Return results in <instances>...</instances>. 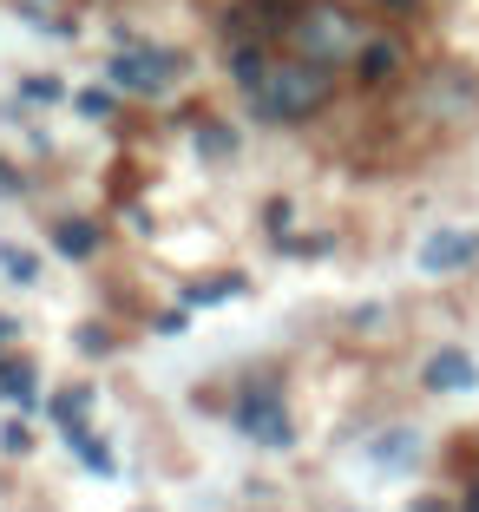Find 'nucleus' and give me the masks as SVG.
Masks as SVG:
<instances>
[{
    "label": "nucleus",
    "mask_w": 479,
    "mask_h": 512,
    "mask_svg": "<svg viewBox=\"0 0 479 512\" xmlns=\"http://www.w3.org/2000/svg\"><path fill=\"white\" fill-rule=\"evenodd\" d=\"M335 92V66H315V60H270V73H263V86L250 92V106L263 125H296L309 119V112L329 106Z\"/></svg>",
    "instance_id": "f257e3e1"
},
{
    "label": "nucleus",
    "mask_w": 479,
    "mask_h": 512,
    "mask_svg": "<svg viewBox=\"0 0 479 512\" xmlns=\"http://www.w3.org/2000/svg\"><path fill=\"white\" fill-rule=\"evenodd\" d=\"M289 40H296V60H315V66H348L361 53V27H355V14L348 7H309V14H296L289 20Z\"/></svg>",
    "instance_id": "f03ea898"
},
{
    "label": "nucleus",
    "mask_w": 479,
    "mask_h": 512,
    "mask_svg": "<svg viewBox=\"0 0 479 512\" xmlns=\"http://www.w3.org/2000/svg\"><path fill=\"white\" fill-rule=\"evenodd\" d=\"M184 73V53H171V46H125V53H112L105 60V79L119 92H145V99H158V92H171Z\"/></svg>",
    "instance_id": "7ed1b4c3"
},
{
    "label": "nucleus",
    "mask_w": 479,
    "mask_h": 512,
    "mask_svg": "<svg viewBox=\"0 0 479 512\" xmlns=\"http://www.w3.org/2000/svg\"><path fill=\"white\" fill-rule=\"evenodd\" d=\"M473 256H479V230L440 224V230H427V237H420L414 263H420V276H453V270H466Z\"/></svg>",
    "instance_id": "20e7f679"
},
{
    "label": "nucleus",
    "mask_w": 479,
    "mask_h": 512,
    "mask_svg": "<svg viewBox=\"0 0 479 512\" xmlns=\"http://www.w3.org/2000/svg\"><path fill=\"white\" fill-rule=\"evenodd\" d=\"M237 427H243V434L256 440V447H289V440H296V427H289L283 401H276L270 388L243 394V407H237Z\"/></svg>",
    "instance_id": "39448f33"
},
{
    "label": "nucleus",
    "mask_w": 479,
    "mask_h": 512,
    "mask_svg": "<svg viewBox=\"0 0 479 512\" xmlns=\"http://www.w3.org/2000/svg\"><path fill=\"white\" fill-rule=\"evenodd\" d=\"M420 381L434 394H466L479 381V362L466 355V348H440V355H427V368H420Z\"/></svg>",
    "instance_id": "423d86ee"
},
{
    "label": "nucleus",
    "mask_w": 479,
    "mask_h": 512,
    "mask_svg": "<svg viewBox=\"0 0 479 512\" xmlns=\"http://www.w3.org/2000/svg\"><path fill=\"white\" fill-rule=\"evenodd\" d=\"M361 453H368V467H375V473H407L420 460V434H414V427H388V434H375Z\"/></svg>",
    "instance_id": "0eeeda50"
},
{
    "label": "nucleus",
    "mask_w": 479,
    "mask_h": 512,
    "mask_svg": "<svg viewBox=\"0 0 479 512\" xmlns=\"http://www.w3.org/2000/svg\"><path fill=\"white\" fill-rule=\"evenodd\" d=\"M401 46H394V40H368V46H361V53H355V73H361V86H388V79L394 73H401Z\"/></svg>",
    "instance_id": "6e6552de"
},
{
    "label": "nucleus",
    "mask_w": 479,
    "mask_h": 512,
    "mask_svg": "<svg viewBox=\"0 0 479 512\" xmlns=\"http://www.w3.org/2000/svg\"><path fill=\"white\" fill-rule=\"evenodd\" d=\"M53 243H60V256H73V263H79V256L99 250V224H86V217H66V224L53 230Z\"/></svg>",
    "instance_id": "1a4fd4ad"
},
{
    "label": "nucleus",
    "mask_w": 479,
    "mask_h": 512,
    "mask_svg": "<svg viewBox=\"0 0 479 512\" xmlns=\"http://www.w3.org/2000/svg\"><path fill=\"white\" fill-rule=\"evenodd\" d=\"M0 270H7V283H40V256L20 243H0Z\"/></svg>",
    "instance_id": "9d476101"
},
{
    "label": "nucleus",
    "mask_w": 479,
    "mask_h": 512,
    "mask_svg": "<svg viewBox=\"0 0 479 512\" xmlns=\"http://www.w3.org/2000/svg\"><path fill=\"white\" fill-rule=\"evenodd\" d=\"M230 73H237L243 92H256V86H263V73H270V60H263L256 46H237V53H230Z\"/></svg>",
    "instance_id": "9b49d317"
},
{
    "label": "nucleus",
    "mask_w": 479,
    "mask_h": 512,
    "mask_svg": "<svg viewBox=\"0 0 479 512\" xmlns=\"http://www.w3.org/2000/svg\"><path fill=\"white\" fill-rule=\"evenodd\" d=\"M197 151H204V158H230V151H237V132H230V125H197Z\"/></svg>",
    "instance_id": "f8f14e48"
},
{
    "label": "nucleus",
    "mask_w": 479,
    "mask_h": 512,
    "mask_svg": "<svg viewBox=\"0 0 479 512\" xmlns=\"http://www.w3.org/2000/svg\"><path fill=\"white\" fill-rule=\"evenodd\" d=\"M73 447L86 453V467H92V473H112V447H105V440H92L86 427H73Z\"/></svg>",
    "instance_id": "ddd939ff"
},
{
    "label": "nucleus",
    "mask_w": 479,
    "mask_h": 512,
    "mask_svg": "<svg viewBox=\"0 0 479 512\" xmlns=\"http://www.w3.org/2000/svg\"><path fill=\"white\" fill-rule=\"evenodd\" d=\"M0 394H7V401H33V375L20 362H7L0 368Z\"/></svg>",
    "instance_id": "4468645a"
},
{
    "label": "nucleus",
    "mask_w": 479,
    "mask_h": 512,
    "mask_svg": "<svg viewBox=\"0 0 479 512\" xmlns=\"http://www.w3.org/2000/svg\"><path fill=\"white\" fill-rule=\"evenodd\" d=\"M237 289H243L237 276H224V283H197V289H191V302H224V296H237Z\"/></svg>",
    "instance_id": "2eb2a0df"
},
{
    "label": "nucleus",
    "mask_w": 479,
    "mask_h": 512,
    "mask_svg": "<svg viewBox=\"0 0 479 512\" xmlns=\"http://www.w3.org/2000/svg\"><path fill=\"white\" fill-rule=\"evenodd\" d=\"M73 106L86 112V119H105V112H112V92H99V86H92V92H79Z\"/></svg>",
    "instance_id": "dca6fc26"
},
{
    "label": "nucleus",
    "mask_w": 479,
    "mask_h": 512,
    "mask_svg": "<svg viewBox=\"0 0 479 512\" xmlns=\"http://www.w3.org/2000/svg\"><path fill=\"white\" fill-rule=\"evenodd\" d=\"M79 348H86V355H105V348H112V335H105V329H79Z\"/></svg>",
    "instance_id": "f3484780"
},
{
    "label": "nucleus",
    "mask_w": 479,
    "mask_h": 512,
    "mask_svg": "<svg viewBox=\"0 0 479 512\" xmlns=\"http://www.w3.org/2000/svg\"><path fill=\"white\" fill-rule=\"evenodd\" d=\"M27 99H46V106H53V99H60V79H27Z\"/></svg>",
    "instance_id": "a211bd4d"
},
{
    "label": "nucleus",
    "mask_w": 479,
    "mask_h": 512,
    "mask_svg": "<svg viewBox=\"0 0 479 512\" xmlns=\"http://www.w3.org/2000/svg\"><path fill=\"white\" fill-rule=\"evenodd\" d=\"M20 191V178H14V165H0V197H14Z\"/></svg>",
    "instance_id": "6ab92c4d"
},
{
    "label": "nucleus",
    "mask_w": 479,
    "mask_h": 512,
    "mask_svg": "<svg viewBox=\"0 0 479 512\" xmlns=\"http://www.w3.org/2000/svg\"><path fill=\"white\" fill-rule=\"evenodd\" d=\"M414 512H453L447 499H414Z\"/></svg>",
    "instance_id": "aec40b11"
},
{
    "label": "nucleus",
    "mask_w": 479,
    "mask_h": 512,
    "mask_svg": "<svg viewBox=\"0 0 479 512\" xmlns=\"http://www.w3.org/2000/svg\"><path fill=\"white\" fill-rule=\"evenodd\" d=\"M375 7H388V14H414V0H375Z\"/></svg>",
    "instance_id": "412c9836"
},
{
    "label": "nucleus",
    "mask_w": 479,
    "mask_h": 512,
    "mask_svg": "<svg viewBox=\"0 0 479 512\" xmlns=\"http://www.w3.org/2000/svg\"><path fill=\"white\" fill-rule=\"evenodd\" d=\"M27 7H33L27 20H46V7H60V0H27Z\"/></svg>",
    "instance_id": "4be33fe9"
},
{
    "label": "nucleus",
    "mask_w": 479,
    "mask_h": 512,
    "mask_svg": "<svg viewBox=\"0 0 479 512\" xmlns=\"http://www.w3.org/2000/svg\"><path fill=\"white\" fill-rule=\"evenodd\" d=\"M7 335H14V322H7V316H0V342H7Z\"/></svg>",
    "instance_id": "5701e85b"
},
{
    "label": "nucleus",
    "mask_w": 479,
    "mask_h": 512,
    "mask_svg": "<svg viewBox=\"0 0 479 512\" xmlns=\"http://www.w3.org/2000/svg\"><path fill=\"white\" fill-rule=\"evenodd\" d=\"M466 512H479V493H473V499H466Z\"/></svg>",
    "instance_id": "b1692460"
}]
</instances>
